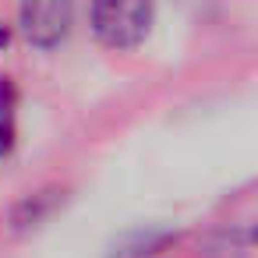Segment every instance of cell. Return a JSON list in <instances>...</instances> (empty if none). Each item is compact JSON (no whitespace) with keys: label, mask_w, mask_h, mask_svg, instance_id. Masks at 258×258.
Here are the masks:
<instances>
[{"label":"cell","mask_w":258,"mask_h":258,"mask_svg":"<svg viewBox=\"0 0 258 258\" xmlns=\"http://www.w3.org/2000/svg\"><path fill=\"white\" fill-rule=\"evenodd\" d=\"M71 15L75 0H22L18 8L22 32L36 46H57L71 29Z\"/></svg>","instance_id":"cell-2"},{"label":"cell","mask_w":258,"mask_h":258,"mask_svg":"<svg viewBox=\"0 0 258 258\" xmlns=\"http://www.w3.org/2000/svg\"><path fill=\"white\" fill-rule=\"evenodd\" d=\"M92 29L113 50L138 46L152 29V0H92Z\"/></svg>","instance_id":"cell-1"}]
</instances>
